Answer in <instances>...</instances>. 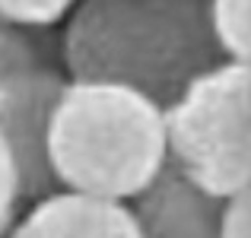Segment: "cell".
I'll return each mask as SVG.
<instances>
[{
	"label": "cell",
	"mask_w": 251,
	"mask_h": 238,
	"mask_svg": "<svg viewBox=\"0 0 251 238\" xmlns=\"http://www.w3.org/2000/svg\"><path fill=\"white\" fill-rule=\"evenodd\" d=\"M223 64L207 3L89 0L61 29V70L70 83L121 86L162 111Z\"/></svg>",
	"instance_id": "cell-1"
},
{
	"label": "cell",
	"mask_w": 251,
	"mask_h": 238,
	"mask_svg": "<svg viewBox=\"0 0 251 238\" xmlns=\"http://www.w3.org/2000/svg\"><path fill=\"white\" fill-rule=\"evenodd\" d=\"M38 70H61V32H25L0 25V89L13 79L38 73Z\"/></svg>",
	"instance_id": "cell-7"
},
{
	"label": "cell",
	"mask_w": 251,
	"mask_h": 238,
	"mask_svg": "<svg viewBox=\"0 0 251 238\" xmlns=\"http://www.w3.org/2000/svg\"><path fill=\"white\" fill-rule=\"evenodd\" d=\"M213 42L226 64L248 67L251 61V3L248 0H213L207 3Z\"/></svg>",
	"instance_id": "cell-8"
},
{
	"label": "cell",
	"mask_w": 251,
	"mask_h": 238,
	"mask_svg": "<svg viewBox=\"0 0 251 238\" xmlns=\"http://www.w3.org/2000/svg\"><path fill=\"white\" fill-rule=\"evenodd\" d=\"M223 200L197 190L178 168H166L134 200L130 213L140 238H220Z\"/></svg>",
	"instance_id": "cell-5"
},
{
	"label": "cell",
	"mask_w": 251,
	"mask_h": 238,
	"mask_svg": "<svg viewBox=\"0 0 251 238\" xmlns=\"http://www.w3.org/2000/svg\"><path fill=\"white\" fill-rule=\"evenodd\" d=\"M48 156L61 190L137 200L169 162L162 108L121 86L67 79L51 118Z\"/></svg>",
	"instance_id": "cell-2"
},
{
	"label": "cell",
	"mask_w": 251,
	"mask_h": 238,
	"mask_svg": "<svg viewBox=\"0 0 251 238\" xmlns=\"http://www.w3.org/2000/svg\"><path fill=\"white\" fill-rule=\"evenodd\" d=\"M169 165L213 200L248 194L251 184V67L223 64L162 111Z\"/></svg>",
	"instance_id": "cell-3"
},
{
	"label": "cell",
	"mask_w": 251,
	"mask_h": 238,
	"mask_svg": "<svg viewBox=\"0 0 251 238\" xmlns=\"http://www.w3.org/2000/svg\"><path fill=\"white\" fill-rule=\"evenodd\" d=\"M220 238H251V194L226 200L220 219Z\"/></svg>",
	"instance_id": "cell-11"
},
{
	"label": "cell",
	"mask_w": 251,
	"mask_h": 238,
	"mask_svg": "<svg viewBox=\"0 0 251 238\" xmlns=\"http://www.w3.org/2000/svg\"><path fill=\"white\" fill-rule=\"evenodd\" d=\"M74 10L67 0H0V23L25 32H54Z\"/></svg>",
	"instance_id": "cell-9"
},
{
	"label": "cell",
	"mask_w": 251,
	"mask_h": 238,
	"mask_svg": "<svg viewBox=\"0 0 251 238\" xmlns=\"http://www.w3.org/2000/svg\"><path fill=\"white\" fill-rule=\"evenodd\" d=\"M64 86V73L38 70L0 89V146L13 165L19 207L61 194L48 156V134Z\"/></svg>",
	"instance_id": "cell-4"
},
{
	"label": "cell",
	"mask_w": 251,
	"mask_h": 238,
	"mask_svg": "<svg viewBox=\"0 0 251 238\" xmlns=\"http://www.w3.org/2000/svg\"><path fill=\"white\" fill-rule=\"evenodd\" d=\"M0 25H3V23H0Z\"/></svg>",
	"instance_id": "cell-12"
},
{
	"label": "cell",
	"mask_w": 251,
	"mask_h": 238,
	"mask_svg": "<svg viewBox=\"0 0 251 238\" xmlns=\"http://www.w3.org/2000/svg\"><path fill=\"white\" fill-rule=\"evenodd\" d=\"M19 213V197H16V178H13V165L0 146V238L10 235L13 222Z\"/></svg>",
	"instance_id": "cell-10"
},
{
	"label": "cell",
	"mask_w": 251,
	"mask_h": 238,
	"mask_svg": "<svg viewBox=\"0 0 251 238\" xmlns=\"http://www.w3.org/2000/svg\"><path fill=\"white\" fill-rule=\"evenodd\" d=\"M6 238H140V229L124 203L61 190L32 203Z\"/></svg>",
	"instance_id": "cell-6"
}]
</instances>
